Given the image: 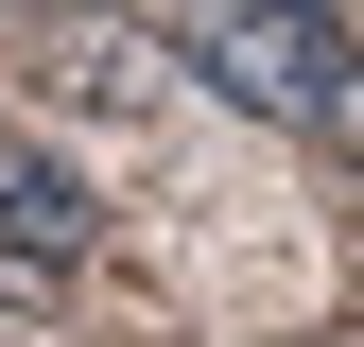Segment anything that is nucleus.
<instances>
[{
	"label": "nucleus",
	"instance_id": "1",
	"mask_svg": "<svg viewBox=\"0 0 364 347\" xmlns=\"http://www.w3.org/2000/svg\"><path fill=\"white\" fill-rule=\"evenodd\" d=\"M191 87H225V105H260V122H312L330 139V105H347V35H330V0H191Z\"/></svg>",
	"mask_w": 364,
	"mask_h": 347
},
{
	"label": "nucleus",
	"instance_id": "2",
	"mask_svg": "<svg viewBox=\"0 0 364 347\" xmlns=\"http://www.w3.org/2000/svg\"><path fill=\"white\" fill-rule=\"evenodd\" d=\"M173 35L156 18H122V0H53V18H35V87H53L70 122H156L173 105Z\"/></svg>",
	"mask_w": 364,
	"mask_h": 347
},
{
	"label": "nucleus",
	"instance_id": "3",
	"mask_svg": "<svg viewBox=\"0 0 364 347\" xmlns=\"http://www.w3.org/2000/svg\"><path fill=\"white\" fill-rule=\"evenodd\" d=\"M105 243V208H87V174L53 139H0V260H35V278H70V260Z\"/></svg>",
	"mask_w": 364,
	"mask_h": 347
},
{
	"label": "nucleus",
	"instance_id": "4",
	"mask_svg": "<svg viewBox=\"0 0 364 347\" xmlns=\"http://www.w3.org/2000/svg\"><path fill=\"white\" fill-rule=\"evenodd\" d=\"M330 139H364V70H347V105H330Z\"/></svg>",
	"mask_w": 364,
	"mask_h": 347
},
{
	"label": "nucleus",
	"instance_id": "5",
	"mask_svg": "<svg viewBox=\"0 0 364 347\" xmlns=\"http://www.w3.org/2000/svg\"><path fill=\"white\" fill-rule=\"evenodd\" d=\"M0 347H35V330H0Z\"/></svg>",
	"mask_w": 364,
	"mask_h": 347
},
{
	"label": "nucleus",
	"instance_id": "6",
	"mask_svg": "<svg viewBox=\"0 0 364 347\" xmlns=\"http://www.w3.org/2000/svg\"><path fill=\"white\" fill-rule=\"evenodd\" d=\"M35 18H53V0H35Z\"/></svg>",
	"mask_w": 364,
	"mask_h": 347
}]
</instances>
